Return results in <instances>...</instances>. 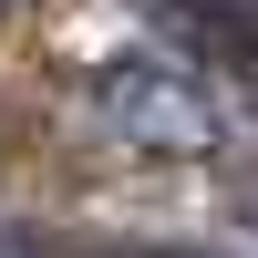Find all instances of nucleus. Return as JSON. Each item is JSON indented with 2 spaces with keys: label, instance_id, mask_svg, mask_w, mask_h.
I'll use <instances>...</instances> for the list:
<instances>
[{
  "label": "nucleus",
  "instance_id": "nucleus-1",
  "mask_svg": "<svg viewBox=\"0 0 258 258\" xmlns=\"http://www.w3.org/2000/svg\"><path fill=\"white\" fill-rule=\"evenodd\" d=\"M93 114L114 124L124 145H155V155H197V145H217V103H207V83H186L176 62L155 52H114L93 62Z\"/></svg>",
  "mask_w": 258,
  "mask_h": 258
},
{
  "label": "nucleus",
  "instance_id": "nucleus-2",
  "mask_svg": "<svg viewBox=\"0 0 258 258\" xmlns=\"http://www.w3.org/2000/svg\"><path fill=\"white\" fill-rule=\"evenodd\" d=\"M124 258H207V248H124Z\"/></svg>",
  "mask_w": 258,
  "mask_h": 258
}]
</instances>
